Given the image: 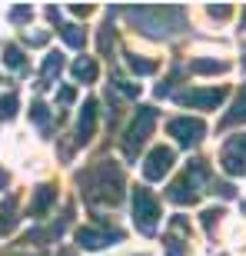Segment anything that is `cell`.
<instances>
[{"mask_svg": "<svg viewBox=\"0 0 246 256\" xmlns=\"http://www.w3.org/2000/svg\"><path fill=\"white\" fill-rule=\"evenodd\" d=\"M60 70H64V57H60L57 50H54V54H47V57H44V66H40V80H37V86H40V90H47L50 80H54Z\"/></svg>", "mask_w": 246, "mask_h": 256, "instance_id": "5bb4252c", "label": "cell"}, {"mask_svg": "<svg viewBox=\"0 0 246 256\" xmlns=\"http://www.w3.org/2000/svg\"><path fill=\"white\" fill-rule=\"evenodd\" d=\"M57 256H76V253H74V250H60Z\"/></svg>", "mask_w": 246, "mask_h": 256, "instance_id": "e575fe53", "label": "cell"}, {"mask_svg": "<svg viewBox=\"0 0 246 256\" xmlns=\"http://www.w3.org/2000/svg\"><path fill=\"white\" fill-rule=\"evenodd\" d=\"M74 80L76 84H94L96 80V60H90V57L74 60Z\"/></svg>", "mask_w": 246, "mask_h": 256, "instance_id": "e0dca14e", "label": "cell"}, {"mask_svg": "<svg viewBox=\"0 0 246 256\" xmlns=\"http://www.w3.org/2000/svg\"><path fill=\"white\" fill-rule=\"evenodd\" d=\"M123 20L130 24L136 34H146V37L166 40V37H180L186 30V10L176 7V4H153V7H123Z\"/></svg>", "mask_w": 246, "mask_h": 256, "instance_id": "7a4b0ae2", "label": "cell"}, {"mask_svg": "<svg viewBox=\"0 0 246 256\" xmlns=\"http://www.w3.org/2000/svg\"><path fill=\"white\" fill-rule=\"evenodd\" d=\"M123 240V230L106 223V220H96L90 226H80L76 230V246L80 250H104L110 243H120Z\"/></svg>", "mask_w": 246, "mask_h": 256, "instance_id": "8992f818", "label": "cell"}, {"mask_svg": "<svg viewBox=\"0 0 246 256\" xmlns=\"http://www.w3.org/2000/svg\"><path fill=\"white\" fill-rule=\"evenodd\" d=\"M180 76H183V66H173V74L166 76V84L156 86V96H170V94H173V86L180 84Z\"/></svg>", "mask_w": 246, "mask_h": 256, "instance_id": "d4e9b609", "label": "cell"}, {"mask_svg": "<svg viewBox=\"0 0 246 256\" xmlns=\"http://www.w3.org/2000/svg\"><path fill=\"white\" fill-rule=\"evenodd\" d=\"M243 216H246V203H243Z\"/></svg>", "mask_w": 246, "mask_h": 256, "instance_id": "f35d334b", "label": "cell"}, {"mask_svg": "<svg viewBox=\"0 0 246 256\" xmlns=\"http://www.w3.org/2000/svg\"><path fill=\"white\" fill-rule=\"evenodd\" d=\"M153 126H156V110H153V106H140L136 116H133V124L126 126V133H123V140H120V150L130 163L140 156V146L150 140Z\"/></svg>", "mask_w": 246, "mask_h": 256, "instance_id": "277c9868", "label": "cell"}, {"mask_svg": "<svg viewBox=\"0 0 246 256\" xmlns=\"http://www.w3.org/2000/svg\"><path fill=\"white\" fill-rule=\"evenodd\" d=\"M243 66H246V50H243Z\"/></svg>", "mask_w": 246, "mask_h": 256, "instance_id": "8d00e7d4", "label": "cell"}, {"mask_svg": "<svg viewBox=\"0 0 246 256\" xmlns=\"http://www.w3.org/2000/svg\"><path fill=\"white\" fill-rule=\"evenodd\" d=\"M126 66H130L136 76H150V74H156V60H150V57H140V54H126Z\"/></svg>", "mask_w": 246, "mask_h": 256, "instance_id": "44dd1931", "label": "cell"}, {"mask_svg": "<svg viewBox=\"0 0 246 256\" xmlns=\"http://www.w3.org/2000/svg\"><path fill=\"white\" fill-rule=\"evenodd\" d=\"M166 256H183V240H173V236H166Z\"/></svg>", "mask_w": 246, "mask_h": 256, "instance_id": "f546056e", "label": "cell"}, {"mask_svg": "<svg viewBox=\"0 0 246 256\" xmlns=\"http://www.w3.org/2000/svg\"><path fill=\"white\" fill-rule=\"evenodd\" d=\"M223 216H226V213H223V206H210V210H203V213H200V223H203V230H206V233H213V230H216V223Z\"/></svg>", "mask_w": 246, "mask_h": 256, "instance_id": "cb8c5ba5", "label": "cell"}, {"mask_svg": "<svg viewBox=\"0 0 246 256\" xmlns=\"http://www.w3.org/2000/svg\"><path fill=\"white\" fill-rule=\"evenodd\" d=\"M7 186H10V173L0 170V190H7Z\"/></svg>", "mask_w": 246, "mask_h": 256, "instance_id": "d6a6232c", "label": "cell"}, {"mask_svg": "<svg viewBox=\"0 0 246 256\" xmlns=\"http://www.w3.org/2000/svg\"><path fill=\"white\" fill-rule=\"evenodd\" d=\"M206 163L203 160H193L183 170V176H176V180L166 186V196L173 200V203H180V206H186V203H196L200 200V186L206 183Z\"/></svg>", "mask_w": 246, "mask_h": 256, "instance_id": "3957f363", "label": "cell"}, {"mask_svg": "<svg viewBox=\"0 0 246 256\" xmlns=\"http://www.w3.org/2000/svg\"><path fill=\"white\" fill-rule=\"evenodd\" d=\"M17 106H20V96L14 94V90L0 94V120H14V116H17Z\"/></svg>", "mask_w": 246, "mask_h": 256, "instance_id": "603a6c76", "label": "cell"}, {"mask_svg": "<svg viewBox=\"0 0 246 256\" xmlns=\"http://www.w3.org/2000/svg\"><path fill=\"white\" fill-rule=\"evenodd\" d=\"M24 44H27V47H44V44H47V34H44V30H27V34H24Z\"/></svg>", "mask_w": 246, "mask_h": 256, "instance_id": "4316f807", "label": "cell"}, {"mask_svg": "<svg viewBox=\"0 0 246 256\" xmlns=\"http://www.w3.org/2000/svg\"><path fill=\"white\" fill-rule=\"evenodd\" d=\"M166 133H170L180 146H196V143L206 136V124H203V120H193V116H176V120L166 124Z\"/></svg>", "mask_w": 246, "mask_h": 256, "instance_id": "9c48e42d", "label": "cell"}, {"mask_svg": "<svg viewBox=\"0 0 246 256\" xmlns=\"http://www.w3.org/2000/svg\"><path fill=\"white\" fill-rule=\"evenodd\" d=\"M210 17L226 20V17H230V4H210Z\"/></svg>", "mask_w": 246, "mask_h": 256, "instance_id": "4dcf8cb0", "label": "cell"}, {"mask_svg": "<svg viewBox=\"0 0 246 256\" xmlns=\"http://www.w3.org/2000/svg\"><path fill=\"white\" fill-rule=\"evenodd\" d=\"M114 44H116V34H114V14H110V17L104 20V27H100V34H96V50H100V54H110V50H114Z\"/></svg>", "mask_w": 246, "mask_h": 256, "instance_id": "ac0fdd59", "label": "cell"}, {"mask_svg": "<svg viewBox=\"0 0 246 256\" xmlns=\"http://www.w3.org/2000/svg\"><path fill=\"white\" fill-rule=\"evenodd\" d=\"M14 226H17V200L7 196V203L0 206V236H4L7 230H14Z\"/></svg>", "mask_w": 246, "mask_h": 256, "instance_id": "7402d4cb", "label": "cell"}, {"mask_svg": "<svg viewBox=\"0 0 246 256\" xmlns=\"http://www.w3.org/2000/svg\"><path fill=\"white\" fill-rule=\"evenodd\" d=\"M173 163H176V153H173L170 146H156V150H150V156L143 160V176H146V180H163V176L173 170Z\"/></svg>", "mask_w": 246, "mask_h": 256, "instance_id": "30bf717a", "label": "cell"}, {"mask_svg": "<svg viewBox=\"0 0 246 256\" xmlns=\"http://www.w3.org/2000/svg\"><path fill=\"white\" fill-rule=\"evenodd\" d=\"M14 256H30V253H14Z\"/></svg>", "mask_w": 246, "mask_h": 256, "instance_id": "74e56055", "label": "cell"}, {"mask_svg": "<svg viewBox=\"0 0 246 256\" xmlns=\"http://www.w3.org/2000/svg\"><path fill=\"white\" fill-rule=\"evenodd\" d=\"M47 20H54V24H57V20H60V10L57 7H47Z\"/></svg>", "mask_w": 246, "mask_h": 256, "instance_id": "836d02e7", "label": "cell"}, {"mask_svg": "<svg viewBox=\"0 0 246 256\" xmlns=\"http://www.w3.org/2000/svg\"><path fill=\"white\" fill-rule=\"evenodd\" d=\"M190 70H193V74H203V76H220V74H226V70H230V64H226V60L200 57V60H190Z\"/></svg>", "mask_w": 246, "mask_h": 256, "instance_id": "9a60e30c", "label": "cell"}, {"mask_svg": "<svg viewBox=\"0 0 246 256\" xmlns=\"http://www.w3.org/2000/svg\"><path fill=\"white\" fill-rule=\"evenodd\" d=\"M57 203V186L54 183H40L34 196H30V216H47V210Z\"/></svg>", "mask_w": 246, "mask_h": 256, "instance_id": "7c38bea8", "label": "cell"}, {"mask_svg": "<svg viewBox=\"0 0 246 256\" xmlns=\"http://www.w3.org/2000/svg\"><path fill=\"white\" fill-rule=\"evenodd\" d=\"M57 30H60V40H64L66 47H84L86 44V34L80 24H60Z\"/></svg>", "mask_w": 246, "mask_h": 256, "instance_id": "d6986e66", "label": "cell"}, {"mask_svg": "<svg viewBox=\"0 0 246 256\" xmlns=\"http://www.w3.org/2000/svg\"><path fill=\"white\" fill-rule=\"evenodd\" d=\"M76 190L86 206H116L123 203V190H126L123 170L114 160H100L76 173Z\"/></svg>", "mask_w": 246, "mask_h": 256, "instance_id": "6da1fadb", "label": "cell"}, {"mask_svg": "<svg viewBox=\"0 0 246 256\" xmlns=\"http://www.w3.org/2000/svg\"><path fill=\"white\" fill-rule=\"evenodd\" d=\"M213 193H216V196H223V200H233L236 196V186H233V183H213Z\"/></svg>", "mask_w": 246, "mask_h": 256, "instance_id": "f1b7e54d", "label": "cell"}, {"mask_svg": "<svg viewBox=\"0 0 246 256\" xmlns=\"http://www.w3.org/2000/svg\"><path fill=\"white\" fill-rule=\"evenodd\" d=\"M4 64L14 74H27V57H24V50L17 44H4Z\"/></svg>", "mask_w": 246, "mask_h": 256, "instance_id": "2e32d148", "label": "cell"}, {"mask_svg": "<svg viewBox=\"0 0 246 256\" xmlns=\"http://www.w3.org/2000/svg\"><path fill=\"white\" fill-rule=\"evenodd\" d=\"M240 27H243V34H246V10H243V24H240Z\"/></svg>", "mask_w": 246, "mask_h": 256, "instance_id": "d590c367", "label": "cell"}, {"mask_svg": "<svg viewBox=\"0 0 246 256\" xmlns=\"http://www.w3.org/2000/svg\"><path fill=\"white\" fill-rule=\"evenodd\" d=\"M246 124V86L236 94V100L230 104V110L220 116V130H230V126H240Z\"/></svg>", "mask_w": 246, "mask_h": 256, "instance_id": "4fadbf2b", "label": "cell"}, {"mask_svg": "<svg viewBox=\"0 0 246 256\" xmlns=\"http://www.w3.org/2000/svg\"><path fill=\"white\" fill-rule=\"evenodd\" d=\"M74 14L76 17H90L94 14V4H74Z\"/></svg>", "mask_w": 246, "mask_h": 256, "instance_id": "1f68e13d", "label": "cell"}, {"mask_svg": "<svg viewBox=\"0 0 246 256\" xmlns=\"http://www.w3.org/2000/svg\"><path fill=\"white\" fill-rule=\"evenodd\" d=\"M133 223L143 236H153L156 226H160V203L146 186H136L133 190Z\"/></svg>", "mask_w": 246, "mask_h": 256, "instance_id": "5b68a950", "label": "cell"}, {"mask_svg": "<svg viewBox=\"0 0 246 256\" xmlns=\"http://www.w3.org/2000/svg\"><path fill=\"white\" fill-rule=\"evenodd\" d=\"M176 104L180 106H193V110H216L226 96V86H203V90H180Z\"/></svg>", "mask_w": 246, "mask_h": 256, "instance_id": "ba28073f", "label": "cell"}, {"mask_svg": "<svg viewBox=\"0 0 246 256\" xmlns=\"http://www.w3.org/2000/svg\"><path fill=\"white\" fill-rule=\"evenodd\" d=\"M220 166L230 173V176H246V133H236L223 143V153H220Z\"/></svg>", "mask_w": 246, "mask_h": 256, "instance_id": "52a82bcc", "label": "cell"}, {"mask_svg": "<svg viewBox=\"0 0 246 256\" xmlns=\"http://www.w3.org/2000/svg\"><path fill=\"white\" fill-rule=\"evenodd\" d=\"M143 256H146V253H143Z\"/></svg>", "mask_w": 246, "mask_h": 256, "instance_id": "ab89813d", "label": "cell"}, {"mask_svg": "<svg viewBox=\"0 0 246 256\" xmlns=\"http://www.w3.org/2000/svg\"><path fill=\"white\" fill-rule=\"evenodd\" d=\"M94 130H96V100H86L84 110H80V120H76V130H74V146L90 143Z\"/></svg>", "mask_w": 246, "mask_h": 256, "instance_id": "8fae6325", "label": "cell"}, {"mask_svg": "<svg viewBox=\"0 0 246 256\" xmlns=\"http://www.w3.org/2000/svg\"><path fill=\"white\" fill-rule=\"evenodd\" d=\"M30 17H34V7H30V4H20V7H14V10L7 14L10 24H27Z\"/></svg>", "mask_w": 246, "mask_h": 256, "instance_id": "484cf974", "label": "cell"}, {"mask_svg": "<svg viewBox=\"0 0 246 256\" xmlns=\"http://www.w3.org/2000/svg\"><path fill=\"white\" fill-rule=\"evenodd\" d=\"M30 124H37V130L44 133V136L54 133V126H50V110L40 104V100H34V106H30Z\"/></svg>", "mask_w": 246, "mask_h": 256, "instance_id": "ffe728a7", "label": "cell"}, {"mask_svg": "<svg viewBox=\"0 0 246 256\" xmlns=\"http://www.w3.org/2000/svg\"><path fill=\"white\" fill-rule=\"evenodd\" d=\"M74 100H76V90H74L70 84H64V86L57 90V104H60V106H70Z\"/></svg>", "mask_w": 246, "mask_h": 256, "instance_id": "83f0119b", "label": "cell"}]
</instances>
